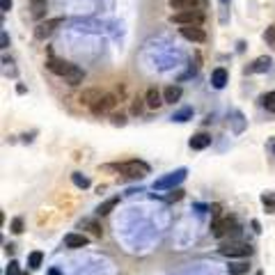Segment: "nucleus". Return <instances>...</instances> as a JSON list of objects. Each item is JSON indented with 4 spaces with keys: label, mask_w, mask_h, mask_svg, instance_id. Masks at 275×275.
<instances>
[{
    "label": "nucleus",
    "mask_w": 275,
    "mask_h": 275,
    "mask_svg": "<svg viewBox=\"0 0 275 275\" xmlns=\"http://www.w3.org/2000/svg\"><path fill=\"white\" fill-rule=\"evenodd\" d=\"M117 172H122L124 177L129 179H142L144 174H149V165L144 161H124V163H117L115 165Z\"/></svg>",
    "instance_id": "f257e3e1"
},
{
    "label": "nucleus",
    "mask_w": 275,
    "mask_h": 275,
    "mask_svg": "<svg viewBox=\"0 0 275 275\" xmlns=\"http://www.w3.org/2000/svg\"><path fill=\"white\" fill-rule=\"evenodd\" d=\"M186 174H188L186 168H179V170H174V172L165 174V177H161V179L154 181V191H170V188L174 191V186H179L181 181L186 179Z\"/></svg>",
    "instance_id": "f03ea898"
},
{
    "label": "nucleus",
    "mask_w": 275,
    "mask_h": 275,
    "mask_svg": "<svg viewBox=\"0 0 275 275\" xmlns=\"http://www.w3.org/2000/svg\"><path fill=\"white\" fill-rule=\"evenodd\" d=\"M239 225H236V220L234 218H215L213 222H211V234H213L215 239H222V236H227V234H236L239 232Z\"/></svg>",
    "instance_id": "7ed1b4c3"
},
{
    "label": "nucleus",
    "mask_w": 275,
    "mask_h": 275,
    "mask_svg": "<svg viewBox=\"0 0 275 275\" xmlns=\"http://www.w3.org/2000/svg\"><path fill=\"white\" fill-rule=\"evenodd\" d=\"M46 67H48V71H53L55 76L67 78V80H69V78L73 76V71L78 69V67H76V65H71L69 60H60V58H48Z\"/></svg>",
    "instance_id": "20e7f679"
},
{
    "label": "nucleus",
    "mask_w": 275,
    "mask_h": 275,
    "mask_svg": "<svg viewBox=\"0 0 275 275\" xmlns=\"http://www.w3.org/2000/svg\"><path fill=\"white\" fill-rule=\"evenodd\" d=\"M170 21L177 25H202L204 14L202 12H177L170 16Z\"/></svg>",
    "instance_id": "39448f33"
},
{
    "label": "nucleus",
    "mask_w": 275,
    "mask_h": 275,
    "mask_svg": "<svg viewBox=\"0 0 275 275\" xmlns=\"http://www.w3.org/2000/svg\"><path fill=\"white\" fill-rule=\"evenodd\" d=\"M58 25H62V18H48V21H42V23L35 28V39L46 42L48 37L55 32V28H58Z\"/></svg>",
    "instance_id": "423d86ee"
},
{
    "label": "nucleus",
    "mask_w": 275,
    "mask_h": 275,
    "mask_svg": "<svg viewBox=\"0 0 275 275\" xmlns=\"http://www.w3.org/2000/svg\"><path fill=\"white\" fill-rule=\"evenodd\" d=\"M220 255H225V257H250L252 248L248 243H227L220 245Z\"/></svg>",
    "instance_id": "0eeeda50"
},
{
    "label": "nucleus",
    "mask_w": 275,
    "mask_h": 275,
    "mask_svg": "<svg viewBox=\"0 0 275 275\" xmlns=\"http://www.w3.org/2000/svg\"><path fill=\"white\" fill-rule=\"evenodd\" d=\"M168 5L177 12H202L204 0H170Z\"/></svg>",
    "instance_id": "6e6552de"
},
{
    "label": "nucleus",
    "mask_w": 275,
    "mask_h": 275,
    "mask_svg": "<svg viewBox=\"0 0 275 275\" xmlns=\"http://www.w3.org/2000/svg\"><path fill=\"white\" fill-rule=\"evenodd\" d=\"M179 32L184 39H188V42H198V44L206 42V32H204L200 25H181Z\"/></svg>",
    "instance_id": "1a4fd4ad"
},
{
    "label": "nucleus",
    "mask_w": 275,
    "mask_h": 275,
    "mask_svg": "<svg viewBox=\"0 0 275 275\" xmlns=\"http://www.w3.org/2000/svg\"><path fill=\"white\" fill-rule=\"evenodd\" d=\"M115 106H117V96H115V94H103L101 99L92 106V113H94V115H103V113H108V110H113Z\"/></svg>",
    "instance_id": "9d476101"
},
{
    "label": "nucleus",
    "mask_w": 275,
    "mask_h": 275,
    "mask_svg": "<svg viewBox=\"0 0 275 275\" xmlns=\"http://www.w3.org/2000/svg\"><path fill=\"white\" fill-rule=\"evenodd\" d=\"M144 101H147V106H149L151 110H156V108H161L163 103H165V99H163V94L156 90V87H149L147 94H144Z\"/></svg>",
    "instance_id": "9b49d317"
},
{
    "label": "nucleus",
    "mask_w": 275,
    "mask_h": 275,
    "mask_svg": "<svg viewBox=\"0 0 275 275\" xmlns=\"http://www.w3.org/2000/svg\"><path fill=\"white\" fill-rule=\"evenodd\" d=\"M87 241H90V239H87L85 234H67V236H65V245H67V248H71V250L85 248Z\"/></svg>",
    "instance_id": "f8f14e48"
},
{
    "label": "nucleus",
    "mask_w": 275,
    "mask_h": 275,
    "mask_svg": "<svg viewBox=\"0 0 275 275\" xmlns=\"http://www.w3.org/2000/svg\"><path fill=\"white\" fill-rule=\"evenodd\" d=\"M209 144H211V136L204 131L195 133V136L191 138V149H206Z\"/></svg>",
    "instance_id": "ddd939ff"
},
{
    "label": "nucleus",
    "mask_w": 275,
    "mask_h": 275,
    "mask_svg": "<svg viewBox=\"0 0 275 275\" xmlns=\"http://www.w3.org/2000/svg\"><path fill=\"white\" fill-rule=\"evenodd\" d=\"M269 67H271V58L269 55H262V58H257V60L252 62L245 71L248 73H262V71H269Z\"/></svg>",
    "instance_id": "4468645a"
},
{
    "label": "nucleus",
    "mask_w": 275,
    "mask_h": 275,
    "mask_svg": "<svg viewBox=\"0 0 275 275\" xmlns=\"http://www.w3.org/2000/svg\"><path fill=\"white\" fill-rule=\"evenodd\" d=\"M211 85H213L215 90H222V87L227 85V71H225L222 67L213 69V73H211Z\"/></svg>",
    "instance_id": "2eb2a0df"
},
{
    "label": "nucleus",
    "mask_w": 275,
    "mask_h": 275,
    "mask_svg": "<svg viewBox=\"0 0 275 275\" xmlns=\"http://www.w3.org/2000/svg\"><path fill=\"white\" fill-rule=\"evenodd\" d=\"M163 99H165V103H177L181 99V87L179 85H168L163 90Z\"/></svg>",
    "instance_id": "dca6fc26"
},
{
    "label": "nucleus",
    "mask_w": 275,
    "mask_h": 275,
    "mask_svg": "<svg viewBox=\"0 0 275 275\" xmlns=\"http://www.w3.org/2000/svg\"><path fill=\"white\" fill-rule=\"evenodd\" d=\"M101 90H94V87H92V90H85L83 94H80V103H85V106H94L96 101H99V99H101Z\"/></svg>",
    "instance_id": "f3484780"
},
{
    "label": "nucleus",
    "mask_w": 275,
    "mask_h": 275,
    "mask_svg": "<svg viewBox=\"0 0 275 275\" xmlns=\"http://www.w3.org/2000/svg\"><path fill=\"white\" fill-rule=\"evenodd\" d=\"M117 204H120V195H115V198L101 202V204H99V209H96V213H99V215H108L110 211L115 209V206H117Z\"/></svg>",
    "instance_id": "a211bd4d"
},
{
    "label": "nucleus",
    "mask_w": 275,
    "mask_h": 275,
    "mask_svg": "<svg viewBox=\"0 0 275 275\" xmlns=\"http://www.w3.org/2000/svg\"><path fill=\"white\" fill-rule=\"evenodd\" d=\"M170 120H172V122H188V120H193V108L191 106L181 108V110H177Z\"/></svg>",
    "instance_id": "6ab92c4d"
},
{
    "label": "nucleus",
    "mask_w": 275,
    "mask_h": 275,
    "mask_svg": "<svg viewBox=\"0 0 275 275\" xmlns=\"http://www.w3.org/2000/svg\"><path fill=\"white\" fill-rule=\"evenodd\" d=\"M46 12V0H32V16L42 18Z\"/></svg>",
    "instance_id": "aec40b11"
},
{
    "label": "nucleus",
    "mask_w": 275,
    "mask_h": 275,
    "mask_svg": "<svg viewBox=\"0 0 275 275\" xmlns=\"http://www.w3.org/2000/svg\"><path fill=\"white\" fill-rule=\"evenodd\" d=\"M248 262H234V264H229V273L232 275H243V273H248Z\"/></svg>",
    "instance_id": "412c9836"
},
{
    "label": "nucleus",
    "mask_w": 275,
    "mask_h": 275,
    "mask_svg": "<svg viewBox=\"0 0 275 275\" xmlns=\"http://www.w3.org/2000/svg\"><path fill=\"white\" fill-rule=\"evenodd\" d=\"M262 103L269 113H275V92H266V94L262 96Z\"/></svg>",
    "instance_id": "4be33fe9"
},
{
    "label": "nucleus",
    "mask_w": 275,
    "mask_h": 275,
    "mask_svg": "<svg viewBox=\"0 0 275 275\" xmlns=\"http://www.w3.org/2000/svg\"><path fill=\"white\" fill-rule=\"evenodd\" d=\"M42 259H44V255L39 250L30 252V257H28V266H30V269H39V266H42Z\"/></svg>",
    "instance_id": "5701e85b"
},
{
    "label": "nucleus",
    "mask_w": 275,
    "mask_h": 275,
    "mask_svg": "<svg viewBox=\"0 0 275 275\" xmlns=\"http://www.w3.org/2000/svg\"><path fill=\"white\" fill-rule=\"evenodd\" d=\"M71 181L78 186V188H87V186H90V179H87V177H83L80 172H73L71 174Z\"/></svg>",
    "instance_id": "b1692460"
},
{
    "label": "nucleus",
    "mask_w": 275,
    "mask_h": 275,
    "mask_svg": "<svg viewBox=\"0 0 275 275\" xmlns=\"http://www.w3.org/2000/svg\"><path fill=\"white\" fill-rule=\"evenodd\" d=\"M262 202H264V206H269V211H271L275 206V195H273V193H264Z\"/></svg>",
    "instance_id": "393cba45"
},
{
    "label": "nucleus",
    "mask_w": 275,
    "mask_h": 275,
    "mask_svg": "<svg viewBox=\"0 0 275 275\" xmlns=\"http://www.w3.org/2000/svg\"><path fill=\"white\" fill-rule=\"evenodd\" d=\"M264 39L271 44V46L275 48V25H271V28H266V32H264Z\"/></svg>",
    "instance_id": "a878e982"
},
{
    "label": "nucleus",
    "mask_w": 275,
    "mask_h": 275,
    "mask_svg": "<svg viewBox=\"0 0 275 275\" xmlns=\"http://www.w3.org/2000/svg\"><path fill=\"white\" fill-rule=\"evenodd\" d=\"M85 227H90L92 229V234H94V236H99V239H101V234H103V229L99 227V225H96V222H92V220H85L83 222Z\"/></svg>",
    "instance_id": "bb28decb"
},
{
    "label": "nucleus",
    "mask_w": 275,
    "mask_h": 275,
    "mask_svg": "<svg viewBox=\"0 0 275 275\" xmlns=\"http://www.w3.org/2000/svg\"><path fill=\"white\" fill-rule=\"evenodd\" d=\"M142 101H144V99H133V103H131V113L133 115L142 113Z\"/></svg>",
    "instance_id": "cd10ccee"
},
{
    "label": "nucleus",
    "mask_w": 275,
    "mask_h": 275,
    "mask_svg": "<svg viewBox=\"0 0 275 275\" xmlns=\"http://www.w3.org/2000/svg\"><path fill=\"white\" fill-rule=\"evenodd\" d=\"M5 275H21V271H18V262H9V266H7V271H5Z\"/></svg>",
    "instance_id": "c85d7f7f"
},
{
    "label": "nucleus",
    "mask_w": 275,
    "mask_h": 275,
    "mask_svg": "<svg viewBox=\"0 0 275 275\" xmlns=\"http://www.w3.org/2000/svg\"><path fill=\"white\" fill-rule=\"evenodd\" d=\"M12 232L14 234H21V232H23V220H21V218H14V220H12Z\"/></svg>",
    "instance_id": "c756f323"
},
{
    "label": "nucleus",
    "mask_w": 275,
    "mask_h": 275,
    "mask_svg": "<svg viewBox=\"0 0 275 275\" xmlns=\"http://www.w3.org/2000/svg\"><path fill=\"white\" fill-rule=\"evenodd\" d=\"M113 124L115 126H124L126 124V115H122V113L120 115H113Z\"/></svg>",
    "instance_id": "7c9ffc66"
},
{
    "label": "nucleus",
    "mask_w": 275,
    "mask_h": 275,
    "mask_svg": "<svg viewBox=\"0 0 275 275\" xmlns=\"http://www.w3.org/2000/svg\"><path fill=\"white\" fill-rule=\"evenodd\" d=\"M181 198H184V191H181V188H174V191H172V195H170V202H172V200H181Z\"/></svg>",
    "instance_id": "2f4dec72"
},
{
    "label": "nucleus",
    "mask_w": 275,
    "mask_h": 275,
    "mask_svg": "<svg viewBox=\"0 0 275 275\" xmlns=\"http://www.w3.org/2000/svg\"><path fill=\"white\" fill-rule=\"evenodd\" d=\"M9 7H12V0H0V9L2 12H9Z\"/></svg>",
    "instance_id": "473e14b6"
},
{
    "label": "nucleus",
    "mask_w": 275,
    "mask_h": 275,
    "mask_svg": "<svg viewBox=\"0 0 275 275\" xmlns=\"http://www.w3.org/2000/svg\"><path fill=\"white\" fill-rule=\"evenodd\" d=\"M0 42H2V48H7V44H9V37H7L5 30H2V37H0Z\"/></svg>",
    "instance_id": "72a5a7b5"
},
{
    "label": "nucleus",
    "mask_w": 275,
    "mask_h": 275,
    "mask_svg": "<svg viewBox=\"0 0 275 275\" xmlns=\"http://www.w3.org/2000/svg\"><path fill=\"white\" fill-rule=\"evenodd\" d=\"M48 275H60V271H58V269H51V271H48Z\"/></svg>",
    "instance_id": "f704fd0d"
},
{
    "label": "nucleus",
    "mask_w": 275,
    "mask_h": 275,
    "mask_svg": "<svg viewBox=\"0 0 275 275\" xmlns=\"http://www.w3.org/2000/svg\"><path fill=\"white\" fill-rule=\"evenodd\" d=\"M220 2H222V5H227V0H220Z\"/></svg>",
    "instance_id": "c9c22d12"
},
{
    "label": "nucleus",
    "mask_w": 275,
    "mask_h": 275,
    "mask_svg": "<svg viewBox=\"0 0 275 275\" xmlns=\"http://www.w3.org/2000/svg\"><path fill=\"white\" fill-rule=\"evenodd\" d=\"M21 275H28V273H21Z\"/></svg>",
    "instance_id": "e433bc0d"
},
{
    "label": "nucleus",
    "mask_w": 275,
    "mask_h": 275,
    "mask_svg": "<svg viewBox=\"0 0 275 275\" xmlns=\"http://www.w3.org/2000/svg\"><path fill=\"white\" fill-rule=\"evenodd\" d=\"M257 275H264V273H257Z\"/></svg>",
    "instance_id": "4c0bfd02"
},
{
    "label": "nucleus",
    "mask_w": 275,
    "mask_h": 275,
    "mask_svg": "<svg viewBox=\"0 0 275 275\" xmlns=\"http://www.w3.org/2000/svg\"><path fill=\"white\" fill-rule=\"evenodd\" d=\"M273 151H275V147H273Z\"/></svg>",
    "instance_id": "58836bf2"
}]
</instances>
